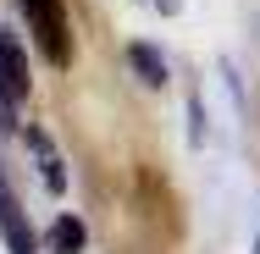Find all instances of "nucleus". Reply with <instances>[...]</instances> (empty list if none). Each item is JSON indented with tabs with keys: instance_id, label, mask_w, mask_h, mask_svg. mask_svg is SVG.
Returning <instances> with one entry per match:
<instances>
[{
	"instance_id": "f257e3e1",
	"label": "nucleus",
	"mask_w": 260,
	"mask_h": 254,
	"mask_svg": "<svg viewBox=\"0 0 260 254\" xmlns=\"http://www.w3.org/2000/svg\"><path fill=\"white\" fill-rule=\"evenodd\" d=\"M28 28L39 39V55L50 66H72V28H67V6L61 0H22Z\"/></svg>"
},
{
	"instance_id": "f03ea898",
	"label": "nucleus",
	"mask_w": 260,
	"mask_h": 254,
	"mask_svg": "<svg viewBox=\"0 0 260 254\" xmlns=\"http://www.w3.org/2000/svg\"><path fill=\"white\" fill-rule=\"evenodd\" d=\"M34 89V72H28V55L11 33H0V105H22Z\"/></svg>"
},
{
	"instance_id": "7ed1b4c3",
	"label": "nucleus",
	"mask_w": 260,
	"mask_h": 254,
	"mask_svg": "<svg viewBox=\"0 0 260 254\" xmlns=\"http://www.w3.org/2000/svg\"><path fill=\"white\" fill-rule=\"evenodd\" d=\"M0 232H6V249L11 254H39L28 221H22V204H17V194L6 188V177H0Z\"/></svg>"
},
{
	"instance_id": "20e7f679",
	"label": "nucleus",
	"mask_w": 260,
	"mask_h": 254,
	"mask_svg": "<svg viewBox=\"0 0 260 254\" xmlns=\"http://www.w3.org/2000/svg\"><path fill=\"white\" fill-rule=\"evenodd\" d=\"M45 243H50V254H83L89 232H83V221H78V215H55L50 232H45Z\"/></svg>"
},
{
	"instance_id": "39448f33",
	"label": "nucleus",
	"mask_w": 260,
	"mask_h": 254,
	"mask_svg": "<svg viewBox=\"0 0 260 254\" xmlns=\"http://www.w3.org/2000/svg\"><path fill=\"white\" fill-rule=\"evenodd\" d=\"M127 61H133V72H139L150 89H166V61H160L150 45H127Z\"/></svg>"
},
{
	"instance_id": "423d86ee",
	"label": "nucleus",
	"mask_w": 260,
	"mask_h": 254,
	"mask_svg": "<svg viewBox=\"0 0 260 254\" xmlns=\"http://www.w3.org/2000/svg\"><path fill=\"white\" fill-rule=\"evenodd\" d=\"M28 144H34V155L45 160V183H50V194H61V188H67V171H61V160H55L50 138H45L39 127H28Z\"/></svg>"
},
{
	"instance_id": "0eeeda50",
	"label": "nucleus",
	"mask_w": 260,
	"mask_h": 254,
	"mask_svg": "<svg viewBox=\"0 0 260 254\" xmlns=\"http://www.w3.org/2000/svg\"><path fill=\"white\" fill-rule=\"evenodd\" d=\"M155 6H160V11H177V6H183V0H155Z\"/></svg>"
},
{
	"instance_id": "6e6552de",
	"label": "nucleus",
	"mask_w": 260,
	"mask_h": 254,
	"mask_svg": "<svg viewBox=\"0 0 260 254\" xmlns=\"http://www.w3.org/2000/svg\"><path fill=\"white\" fill-rule=\"evenodd\" d=\"M255 254H260V243H255Z\"/></svg>"
}]
</instances>
